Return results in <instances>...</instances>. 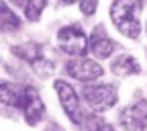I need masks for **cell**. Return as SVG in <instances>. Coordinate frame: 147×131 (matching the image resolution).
<instances>
[{
	"label": "cell",
	"instance_id": "cell-1",
	"mask_svg": "<svg viewBox=\"0 0 147 131\" xmlns=\"http://www.w3.org/2000/svg\"><path fill=\"white\" fill-rule=\"evenodd\" d=\"M139 10H141V0H113L110 21H113L115 29L129 39H137L141 33Z\"/></svg>",
	"mask_w": 147,
	"mask_h": 131
},
{
	"label": "cell",
	"instance_id": "cell-2",
	"mask_svg": "<svg viewBox=\"0 0 147 131\" xmlns=\"http://www.w3.org/2000/svg\"><path fill=\"white\" fill-rule=\"evenodd\" d=\"M82 100L94 111V113H104L113 109L119 100V88L115 84H84L82 88Z\"/></svg>",
	"mask_w": 147,
	"mask_h": 131
},
{
	"label": "cell",
	"instance_id": "cell-3",
	"mask_svg": "<svg viewBox=\"0 0 147 131\" xmlns=\"http://www.w3.org/2000/svg\"><path fill=\"white\" fill-rule=\"evenodd\" d=\"M53 88L57 92V98H59V105L63 109V113L67 115V119L76 125H82L86 121V115H84V109H82V100L78 96V92L74 90L71 84H67L65 80L57 78L53 82Z\"/></svg>",
	"mask_w": 147,
	"mask_h": 131
},
{
	"label": "cell",
	"instance_id": "cell-4",
	"mask_svg": "<svg viewBox=\"0 0 147 131\" xmlns=\"http://www.w3.org/2000/svg\"><path fill=\"white\" fill-rule=\"evenodd\" d=\"M88 43H90V37L84 33L80 25H65L57 31V47L71 58L84 55L88 51Z\"/></svg>",
	"mask_w": 147,
	"mask_h": 131
},
{
	"label": "cell",
	"instance_id": "cell-5",
	"mask_svg": "<svg viewBox=\"0 0 147 131\" xmlns=\"http://www.w3.org/2000/svg\"><path fill=\"white\" fill-rule=\"evenodd\" d=\"M65 74L69 78L86 84V82H92V80H98L104 74V68L98 64V60L80 55V58H74L65 64Z\"/></svg>",
	"mask_w": 147,
	"mask_h": 131
},
{
	"label": "cell",
	"instance_id": "cell-6",
	"mask_svg": "<svg viewBox=\"0 0 147 131\" xmlns=\"http://www.w3.org/2000/svg\"><path fill=\"white\" fill-rule=\"evenodd\" d=\"M18 111L23 113L29 125H39V121L45 119V105L35 86H23V100H21Z\"/></svg>",
	"mask_w": 147,
	"mask_h": 131
},
{
	"label": "cell",
	"instance_id": "cell-7",
	"mask_svg": "<svg viewBox=\"0 0 147 131\" xmlns=\"http://www.w3.org/2000/svg\"><path fill=\"white\" fill-rule=\"evenodd\" d=\"M119 123L125 131H147V100H137L121 109Z\"/></svg>",
	"mask_w": 147,
	"mask_h": 131
},
{
	"label": "cell",
	"instance_id": "cell-8",
	"mask_svg": "<svg viewBox=\"0 0 147 131\" xmlns=\"http://www.w3.org/2000/svg\"><path fill=\"white\" fill-rule=\"evenodd\" d=\"M88 51L92 53V58H94V60H108L110 55H113L115 41L106 35V31H104L102 25L94 27V31H92L90 43H88Z\"/></svg>",
	"mask_w": 147,
	"mask_h": 131
},
{
	"label": "cell",
	"instance_id": "cell-9",
	"mask_svg": "<svg viewBox=\"0 0 147 131\" xmlns=\"http://www.w3.org/2000/svg\"><path fill=\"white\" fill-rule=\"evenodd\" d=\"M110 72H113L115 76H121V78L135 76V74L141 72V66H139V62H137L135 55L121 53V55H117V58L113 60V64H110Z\"/></svg>",
	"mask_w": 147,
	"mask_h": 131
},
{
	"label": "cell",
	"instance_id": "cell-10",
	"mask_svg": "<svg viewBox=\"0 0 147 131\" xmlns=\"http://www.w3.org/2000/svg\"><path fill=\"white\" fill-rule=\"evenodd\" d=\"M12 53L16 55V58H21L23 62L31 64V66L37 64V62H41L43 58H47L45 51H43V45L35 43V41H29V43H23V45H14Z\"/></svg>",
	"mask_w": 147,
	"mask_h": 131
},
{
	"label": "cell",
	"instance_id": "cell-11",
	"mask_svg": "<svg viewBox=\"0 0 147 131\" xmlns=\"http://www.w3.org/2000/svg\"><path fill=\"white\" fill-rule=\"evenodd\" d=\"M21 27H23V21L18 18V14L6 2H0V31L2 33H16Z\"/></svg>",
	"mask_w": 147,
	"mask_h": 131
},
{
	"label": "cell",
	"instance_id": "cell-12",
	"mask_svg": "<svg viewBox=\"0 0 147 131\" xmlns=\"http://www.w3.org/2000/svg\"><path fill=\"white\" fill-rule=\"evenodd\" d=\"M23 100V86H12L8 82H0V105L18 109Z\"/></svg>",
	"mask_w": 147,
	"mask_h": 131
},
{
	"label": "cell",
	"instance_id": "cell-13",
	"mask_svg": "<svg viewBox=\"0 0 147 131\" xmlns=\"http://www.w3.org/2000/svg\"><path fill=\"white\" fill-rule=\"evenodd\" d=\"M45 6H47V0H29L27 2V6H25V18L27 21H39L41 18V14H43V10H45Z\"/></svg>",
	"mask_w": 147,
	"mask_h": 131
},
{
	"label": "cell",
	"instance_id": "cell-14",
	"mask_svg": "<svg viewBox=\"0 0 147 131\" xmlns=\"http://www.w3.org/2000/svg\"><path fill=\"white\" fill-rule=\"evenodd\" d=\"M96 6H98V0H80V10L84 16H92L96 12Z\"/></svg>",
	"mask_w": 147,
	"mask_h": 131
},
{
	"label": "cell",
	"instance_id": "cell-15",
	"mask_svg": "<svg viewBox=\"0 0 147 131\" xmlns=\"http://www.w3.org/2000/svg\"><path fill=\"white\" fill-rule=\"evenodd\" d=\"M92 131H117L113 125H108V123H104V121H96L94 125H92Z\"/></svg>",
	"mask_w": 147,
	"mask_h": 131
},
{
	"label": "cell",
	"instance_id": "cell-16",
	"mask_svg": "<svg viewBox=\"0 0 147 131\" xmlns=\"http://www.w3.org/2000/svg\"><path fill=\"white\" fill-rule=\"evenodd\" d=\"M8 2H10L12 6H16V8H23V10H25V6H27L29 0H8Z\"/></svg>",
	"mask_w": 147,
	"mask_h": 131
},
{
	"label": "cell",
	"instance_id": "cell-17",
	"mask_svg": "<svg viewBox=\"0 0 147 131\" xmlns=\"http://www.w3.org/2000/svg\"><path fill=\"white\" fill-rule=\"evenodd\" d=\"M59 2H63V4H74V2H80V0H59Z\"/></svg>",
	"mask_w": 147,
	"mask_h": 131
},
{
	"label": "cell",
	"instance_id": "cell-18",
	"mask_svg": "<svg viewBox=\"0 0 147 131\" xmlns=\"http://www.w3.org/2000/svg\"><path fill=\"white\" fill-rule=\"evenodd\" d=\"M51 131H63L61 127H57V125H55V127H51Z\"/></svg>",
	"mask_w": 147,
	"mask_h": 131
},
{
	"label": "cell",
	"instance_id": "cell-19",
	"mask_svg": "<svg viewBox=\"0 0 147 131\" xmlns=\"http://www.w3.org/2000/svg\"><path fill=\"white\" fill-rule=\"evenodd\" d=\"M145 31H147V23H145Z\"/></svg>",
	"mask_w": 147,
	"mask_h": 131
},
{
	"label": "cell",
	"instance_id": "cell-20",
	"mask_svg": "<svg viewBox=\"0 0 147 131\" xmlns=\"http://www.w3.org/2000/svg\"><path fill=\"white\" fill-rule=\"evenodd\" d=\"M0 2H2V0H0Z\"/></svg>",
	"mask_w": 147,
	"mask_h": 131
},
{
	"label": "cell",
	"instance_id": "cell-21",
	"mask_svg": "<svg viewBox=\"0 0 147 131\" xmlns=\"http://www.w3.org/2000/svg\"><path fill=\"white\" fill-rule=\"evenodd\" d=\"M49 131H51V129H49Z\"/></svg>",
	"mask_w": 147,
	"mask_h": 131
}]
</instances>
